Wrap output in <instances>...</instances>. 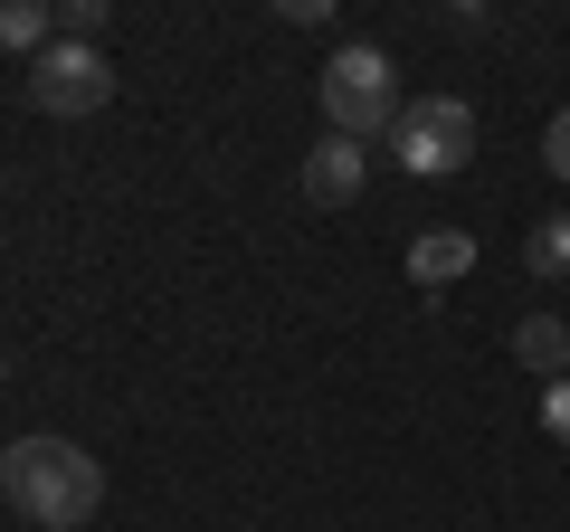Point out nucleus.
<instances>
[{
    "mask_svg": "<svg viewBox=\"0 0 570 532\" xmlns=\"http://www.w3.org/2000/svg\"><path fill=\"white\" fill-rule=\"evenodd\" d=\"M0 494L39 532H77L105 504V466L86 447H67V437H20V447H0Z\"/></svg>",
    "mask_w": 570,
    "mask_h": 532,
    "instance_id": "nucleus-1",
    "label": "nucleus"
},
{
    "mask_svg": "<svg viewBox=\"0 0 570 532\" xmlns=\"http://www.w3.org/2000/svg\"><path fill=\"white\" fill-rule=\"evenodd\" d=\"M324 124L333 134H381V124H400V77H390L381 48H343V58H324Z\"/></svg>",
    "mask_w": 570,
    "mask_h": 532,
    "instance_id": "nucleus-2",
    "label": "nucleus"
},
{
    "mask_svg": "<svg viewBox=\"0 0 570 532\" xmlns=\"http://www.w3.org/2000/svg\"><path fill=\"white\" fill-rule=\"evenodd\" d=\"M400 162L419 171V181H448V171H466L475 162V105H456V96H419V105H400Z\"/></svg>",
    "mask_w": 570,
    "mask_h": 532,
    "instance_id": "nucleus-3",
    "label": "nucleus"
},
{
    "mask_svg": "<svg viewBox=\"0 0 570 532\" xmlns=\"http://www.w3.org/2000/svg\"><path fill=\"white\" fill-rule=\"evenodd\" d=\"M105 96H115V67H105V48H86V39H48L39 58H29V105H39V115H96Z\"/></svg>",
    "mask_w": 570,
    "mask_h": 532,
    "instance_id": "nucleus-4",
    "label": "nucleus"
},
{
    "mask_svg": "<svg viewBox=\"0 0 570 532\" xmlns=\"http://www.w3.org/2000/svg\"><path fill=\"white\" fill-rule=\"evenodd\" d=\"M352 190H362V144H352V134H324V144L305 152V200L314 209H343Z\"/></svg>",
    "mask_w": 570,
    "mask_h": 532,
    "instance_id": "nucleus-5",
    "label": "nucleus"
},
{
    "mask_svg": "<svg viewBox=\"0 0 570 532\" xmlns=\"http://www.w3.org/2000/svg\"><path fill=\"white\" fill-rule=\"evenodd\" d=\"M475 266V228H428V238H409V286H456Z\"/></svg>",
    "mask_w": 570,
    "mask_h": 532,
    "instance_id": "nucleus-6",
    "label": "nucleus"
},
{
    "mask_svg": "<svg viewBox=\"0 0 570 532\" xmlns=\"http://www.w3.org/2000/svg\"><path fill=\"white\" fill-rule=\"evenodd\" d=\"M513 352H523V371H542V381H570V324L561 314H523V324H513Z\"/></svg>",
    "mask_w": 570,
    "mask_h": 532,
    "instance_id": "nucleus-7",
    "label": "nucleus"
},
{
    "mask_svg": "<svg viewBox=\"0 0 570 532\" xmlns=\"http://www.w3.org/2000/svg\"><path fill=\"white\" fill-rule=\"evenodd\" d=\"M48 29H58V10H39V0H0V48H20V58H39Z\"/></svg>",
    "mask_w": 570,
    "mask_h": 532,
    "instance_id": "nucleus-8",
    "label": "nucleus"
},
{
    "mask_svg": "<svg viewBox=\"0 0 570 532\" xmlns=\"http://www.w3.org/2000/svg\"><path fill=\"white\" fill-rule=\"evenodd\" d=\"M523 266H532V276H570V219H542V228H532V238H523Z\"/></svg>",
    "mask_w": 570,
    "mask_h": 532,
    "instance_id": "nucleus-9",
    "label": "nucleus"
},
{
    "mask_svg": "<svg viewBox=\"0 0 570 532\" xmlns=\"http://www.w3.org/2000/svg\"><path fill=\"white\" fill-rule=\"evenodd\" d=\"M96 29H105V0H67V10H58V39H86V48H96Z\"/></svg>",
    "mask_w": 570,
    "mask_h": 532,
    "instance_id": "nucleus-10",
    "label": "nucleus"
},
{
    "mask_svg": "<svg viewBox=\"0 0 570 532\" xmlns=\"http://www.w3.org/2000/svg\"><path fill=\"white\" fill-rule=\"evenodd\" d=\"M542 162H551V171H561V181H570V105H561V115L542 124Z\"/></svg>",
    "mask_w": 570,
    "mask_h": 532,
    "instance_id": "nucleus-11",
    "label": "nucleus"
},
{
    "mask_svg": "<svg viewBox=\"0 0 570 532\" xmlns=\"http://www.w3.org/2000/svg\"><path fill=\"white\" fill-rule=\"evenodd\" d=\"M542 428L570 447V381H542Z\"/></svg>",
    "mask_w": 570,
    "mask_h": 532,
    "instance_id": "nucleus-12",
    "label": "nucleus"
},
{
    "mask_svg": "<svg viewBox=\"0 0 570 532\" xmlns=\"http://www.w3.org/2000/svg\"><path fill=\"white\" fill-rule=\"evenodd\" d=\"M0 381H10V343H0Z\"/></svg>",
    "mask_w": 570,
    "mask_h": 532,
    "instance_id": "nucleus-13",
    "label": "nucleus"
}]
</instances>
